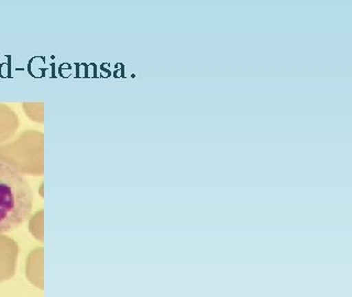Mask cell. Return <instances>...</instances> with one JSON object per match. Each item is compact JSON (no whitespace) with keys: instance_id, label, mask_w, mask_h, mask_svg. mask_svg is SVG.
Returning a JSON list of instances; mask_svg holds the SVG:
<instances>
[{"instance_id":"1","label":"cell","mask_w":352,"mask_h":297,"mask_svg":"<svg viewBox=\"0 0 352 297\" xmlns=\"http://www.w3.org/2000/svg\"><path fill=\"white\" fill-rule=\"evenodd\" d=\"M33 192L19 170L0 161V234L19 228L31 218Z\"/></svg>"}]
</instances>
